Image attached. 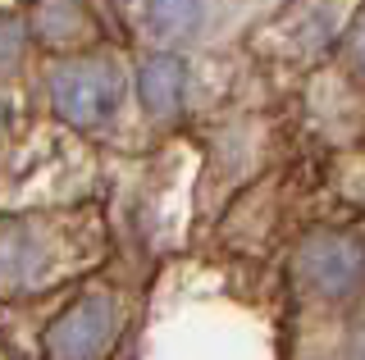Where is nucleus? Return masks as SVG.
<instances>
[{
  "label": "nucleus",
  "instance_id": "nucleus-1",
  "mask_svg": "<svg viewBox=\"0 0 365 360\" xmlns=\"http://www.w3.org/2000/svg\"><path fill=\"white\" fill-rule=\"evenodd\" d=\"M119 96H123V78L110 60H68L51 73L55 110L78 128L110 119L119 110Z\"/></svg>",
  "mask_w": 365,
  "mask_h": 360
},
{
  "label": "nucleus",
  "instance_id": "nucleus-7",
  "mask_svg": "<svg viewBox=\"0 0 365 360\" xmlns=\"http://www.w3.org/2000/svg\"><path fill=\"white\" fill-rule=\"evenodd\" d=\"M356 64H361V73H365V28H361V37H356Z\"/></svg>",
  "mask_w": 365,
  "mask_h": 360
},
{
  "label": "nucleus",
  "instance_id": "nucleus-4",
  "mask_svg": "<svg viewBox=\"0 0 365 360\" xmlns=\"http://www.w3.org/2000/svg\"><path fill=\"white\" fill-rule=\"evenodd\" d=\"M182 87H187V69L178 55H151L137 69V96H142L146 115H174L182 105Z\"/></svg>",
  "mask_w": 365,
  "mask_h": 360
},
{
  "label": "nucleus",
  "instance_id": "nucleus-5",
  "mask_svg": "<svg viewBox=\"0 0 365 360\" xmlns=\"http://www.w3.org/2000/svg\"><path fill=\"white\" fill-rule=\"evenodd\" d=\"M201 23V0H151V28L160 37H182Z\"/></svg>",
  "mask_w": 365,
  "mask_h": 360
},
{
  "label": "nucleus",
  "instance_id": "nucleus-6",
  "mask_svg": "<svg viewBox=\"0 0 365 360\" xmlns=\"http://www.w3.org/2000/svg\"><path fill=\"white\" fill-rule=\"evenodd\" d=\"M351 360H365V319L351 329Z\"/></svg>",
  "mask_w": 365,
  "mask_h": 360
},
{
  "label": "nucleus",
  "instance_id": "nucleus-2",
  "mask_svg": "<svg viewBox=\"0 0 365 360\" xmlns=\"http://www.w3.org/2000/svg\"><path fill=\"white\" fill-rule=\"evenodd\" d=\"M110 346H114V301L106 292L78 297L46 333L51 360H106Z\"/></svg>",
  "mask_w": 365,
  "mask_h": 360
},
{
  "label": "nucleus",
  "instance_id": "nucleus-3",
  "mask_svg": "<svg viewBox=\"0 0 365 360\" xmlns=\"http://www.w3.org/2000/svg\"><path fill=\"white\" fill-rule=\"evenodd\" d=\"M302 269L315 292L351 297L365 287V242H356L351 233H315L302 251Z\"/></svg>",
  "mask_w": 365,
  "mask_h": 360
}]
</instances>
